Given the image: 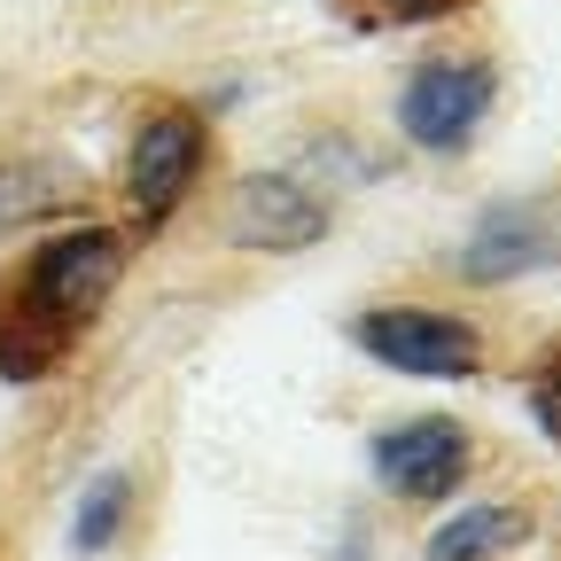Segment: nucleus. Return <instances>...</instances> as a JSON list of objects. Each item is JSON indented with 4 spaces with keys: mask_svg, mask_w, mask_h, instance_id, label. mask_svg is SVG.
<instances>
[{
    "mask_svg": "<svg viewBox=\"0 0 561 561\" xmlns=\"http://www.w3.org/2000/svg\"><path fill=\"white\" fill-rule=\"evenodd\" d=\"M523 538H530V507L523 500H476V507L445 515L421 553L430 561H507Z\"/></svg>",
    "mask_w": 561,
    "mask_h": 561,
    "instance_id": "obj_8",
    "label": "nucleus"
},
{
    "mask_svg": "<svg viewBox=\"0 0 561 561\" xmlns=\"http://www.w3.org/2000/svg\"><path fill=\"white\" fill-rule=\"evenodd\" d=\"M125 515H133V476L125 468H110V476H94L87 491H79V507H70V553H110L117 546V530H125Z\"/></svg>",
    "mask_w": 561,
    "mask_h": 561,
    "instance_id": "obj_10",
    "label": "nucleus"
},
{
    "mask_svg": "<svg viewBox=\"0 0 561 561\" xmlns=\"http://www.w3.org/2000/svg\"><path fill=\"white\" fill-rule=\"evenodd\" d=\"M351 343L413 382H476L483 375V328L445 305H367L351 320Z\"/></svg>",
    "mask_w": 561,
    "mask_h": 561,
    "instance_id": "obj_3",
    "label": "nucleus"
},
{
    "mask_svg": "<svg viewBox=\"0 0 561 561\" xmlns=\"http://www.w3.org/2000/svg\"><path fill=\"white\" fill-rule=\"evenodd\" d=\"M491 102H500V62L491 55H476V47L430 55L405 79V94H398V133L413 140V149H430V157H460L483 133Z\"/></svg>",
    "mask_w": 561,
    "mask_h": 561,
    "instance_id": "obj_4",
    "label": "nucleus"
},
{
    "mask_svg": "<svg viewBox=\"0 0 561 561\" xmlns=\"http://www.w3.org/2000/svg\"><path fill=\"white\" fill-rule=\"evenodd\" d=\"M553 250H561V234H553V219L538 203H500V210H483V219H476V234L460 250V273L468 280H515V273L546 265Z\"/></svg>",
    "mask_w": 561,
    "mask_h": 561,
    "instance_id": "obj_6",
    "label": "nucleus"
},
{
    "mask_svg": "<svg viewBox=\"0 0 561 561\" xmlns=\"http://www.w3.org/2000/svg\"><path fill=\"white\" fill-rule=\"evenodd\" d=\"M367 460H375V476L398 491L405 507H437V500H453V491L468 483V468H476V430L453 421V413L390 421V430H375Z\"/></svg>",
    "mask_w": 561,
    "mask_h": 561,
    "instance_id": "obj_5",
    "label": "nucleus"
},
{
    "mask_svg": "<svg viewBox=\"0 0 561 561\" xmlns=\"http://www.w3.org/2000/svg\"><path fill=\"white\" fill-rule=\"evenodd\" d=\"M335 24L351 32H421V24H445V16H468L476 0H328Z\"/></svg>",
    "mask_w": 561,
    "mask_h": 561,
    "instance_id": "obj_11",
    "label": "nucleus"
},
{
    "mask_svg": "<svg viewBox=\"0 0 561 561\" xmlns=\"http://www.w3.org/2000/svg\"><path fill=\"white\" fill-rule=\"evenodd\" d=\"M234 234L257 242V250H273V257H289V250H305L312 234H328V203H320L312 187H297V180H280V172L242 180V195H234Z\"/></svg>",
    "mask_w": 561,
    "mask_h": 561,
    "instance_id": "obj_7",
    "label": "nucleus"
},
{
    "mask_svg": "<svg viewBox=\"0 0 561 561\" xmlns=\"http://www.w3.org/2000/svg\"><path fill=\"white\" fill-rule=\"evenodd\" d=\"M523 398H530V421L561 445V343H546L538 359H530V375H523Z\"/></svg>",
    "mask_w": 561,
    "mask_h": 561,
    "instance_id": "obj_12",
    "label": "nucleus"
},
{
    "mask_svg": "<svg viewBox=\"0 0 561 561\" xmlns=\"http://www.w3.org/2000/svg\"><path fill=\"white\" fill-rule=\"evenodd\" d=\"M62 203H70V187H62V172H55V164L0 157V242L24 234V227H39V219H55Z\"/></svg>",
    "mask_w": 561,
    "mask_h": 561,
    "instance_id": "obj_9",
    "label": "nucleus"
},
{
    "mask_svg": "<svg viewBox=\"0 0 561 561\" xmlns=\"http://www.w3.org/2000/svg\"><path fill=\"white\" fill-rule=\"evenodd\" d=\"M203 172H210V117L195 102H180V94H157L133 117V140H125V219H133V242L164 234L180 219V203L203 187Z\"/></svg>",
    "mask_w": 561,
    "mask_h": 561,
    "instance_id": "obj_2",
    "label": "nucleus"
},
{
    "mask_svg": "<svg viewBox=\"0 0 561 561\" xmlns=\"http://www.w3.org/2000/svg\"><path fill=\"white\" fill-rule=\"evenodd\" d=\"M133 273V234L125 227H55L24 257L0 265V382H47L79 359V343L102 328L117 280Z\"/></svg>",
    "mask_w": 561,
    "mask_h": 561,
    "instance_id": "obj_1",
    "label": "nucleus"
}]
</instances>
